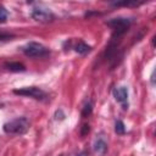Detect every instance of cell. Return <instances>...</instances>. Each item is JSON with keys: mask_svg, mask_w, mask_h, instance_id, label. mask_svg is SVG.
I'll return each instance as SVG.
<instances>
[{"mask_svg": "<svg viewBox=\"0 0 156 156\" xmlns=\"http://www.w3.org/2000/svg\"><path fill=\"white\" fill-rule=\"evenodd\" d=\"M61 156H63V155H61Z\"/></svg>", "mask_w": 156, "mask_h": 156, "instance_id": "17", "label": "cell"}, {"mask_svg": "<svg viewBox=\"0 0 156 156\" xmlns=\"http://www.w3.org/2000/svg\"><path fill=\"white\" fill-rule=\"evenodd\" d=\"M74 50H76V52L80 54V55H85V54L90 52L91 46H89L88 44H85V43H83V41H79V43L74 46Z\"/></svg>", "mask_w": 156, "mask_h": 156, "instance_id": "9", "label": "cell"}, {"mask_svg": "<svg viewBox=\"0 0 156 156\" xmlns=\"http://www.w3.org/2000/svg\"><path fill=\"white\" fill-rule=\"evenodd\" d=\"M22 51L24 52L26 56L28 57H33V58H40V57H45L50 54V51L41 44L35 43V41H30L28 44H26L22 48Z\"/></svg>", "mask_w": 156, "mask_h": 156, "instance_id": "3", "label": "cell"}, {"mask_svg": "<svg viewBox=\"0 0 156 156\" xmlns=\"http://www.w3.org/2000/svg\"><path fill=\"white\" fill-rule=\"evenodd\" d=\"M29 127H30V123L27 117H17L4 124V132L7 134L22 135L28 132Z\"/></svg>", "mask_w": 156, "mask_h": 156, "instance_id": "1", "label": "cell"}, {"mask_svg": "<svg viewBox=\"0 0 156 156\" xmlns=\"http://www.w3.org/2000/svg\"><path fill=\"white\" fill-rule=\"evenodd\" d=\"M77 156H89V154H88V151H82V152H79Z\"/></svg>", "mask_w": 156, "mask_h": 156, "instance_id": "16", "label": "cell"}, {"mask_svg": "<svg viewBox=\"0 0 156 156\" xmlns=\"http://www.w3.org/2000/svg\"><path fill=\"white\" fill-rule=\"evenodd\" d=\"M115 132L117 134H119V135L126 133V127H124V123L122 121H116V123H115Z\"/></svg>", "mask_w": 156, "mask_h": 156, "instance_id": "10", "label": "cell"}, {"mask_svg": "<svg viewBox=\"0 0 156 156\" xmlns=\"http://www.w3.org/2000/svg\"><path fill=\"white\" fill-rule=\"evenodd\" d=\"M13 94L33 98L37 100H44L46 98V93L44 90H41L40 88H37V87H26V88H21V89H15Z\"/></svg>", "mask_w": 156, "mask_h": 156, "instance_id": "4", "label": "cell"}, {"mask_svg": "<svg viewBox=\"0 0 156 156\" xmlns=\"http://www.w3.org/2000/svg\"><path fill=\"white\" fill-rule=\"evenodd\" d=\"M141 2H136V1H119V2H113L115 6H138Z\"/></svg>", "mask_w": 156, "mask_h": 156, "instance_id": "12", "label": "cell"}, {"mask_svg": "<svg viewBox=\"0 0 156 156\" xmlns=\"http://www.w3.org/2000/svg\"><path fill=\"white\" fill-rule=\"evenodd\" d=\"M89 130H90V127H89V124H83V127H82V130H80V135H82V136H85V135L89 133Z\"/></svg>", "mask_w": 156, "mask_h": 156, "instance_id": "15", "label": "cell"}, {"mask_svg": "<svg viewBox=\"0 0 156 156\" xmlns=\"http://www.w3.org/2000/svg\"><path fill=\"white\" fill-rule=\"evenodd\" d=\"M7 20V11L4 6H0V23H4Z\"/></svg>", "mask_w": 156, "mask_h": 156, "instance_id": "13", "label": "cell"}, {"mask_svg": "<svg viewBox=\"0 0 156 156\" xmlns=\"http://www.w3.org/2000/svg\"><path fill=\"white\" fill-rule=\"evenodd\" d=\"M94 151L99 156H104L106 154V151H107V144H106V141L102 138H99V139L95 140V143H94Z\"/></svg>", "mask_w": 156, "mask_h": 156, "instance_id": "7", "label": "cell"}, {"mask_svg": "<svg viewBox=\"0 0 156 156\" xmlns=\"http://www.w3.org/2000/svg\"><path fill=\"white\" fill-rule=\"evenodd\" d=\"M32 18L38 21V22H44V23H48V22H51L54 21L55 16L54 13L49 10V9H44V7H34L32 10Z\"/></svg>", "mask_w": 156, "mask_h": 156, "instance_id": "5", "label": "cell"}, {"mask_svg": "<svg viewBox=\"0 0 156 156\" xmlns=\"http://www.w3.org/2000/svg\"><path fill=\"white\" fill-rule=\"evenodd\" d=\"M106 24L113 29L112 39L116 40V39H118L119 37H122V35L128 30V28H129V26H130V20L118 17V18H112V20L107 21Z\"/></svg>", "mask_w": 156, "mask_h": 156, "instance_id": "2", "label": "cell"}, {"mask_svg": "<svg viewBox=\"0 0 156 156\" xmlns=\"http://www.w3.org/2000/svg\"><path fill=\"white\" fill-rule=\"evenodd\" d=\"M5 67L11 72H23V71H26V67L20 62H6Z\"/></svg>", "mask_w": 156, "mask_h": 156, "instance_id": "8", "label": "cell"}, {"mask_svg": "<svg viewBox=\"0 0 156 156\" xmlns=\"http://www.w3.org/2000/svg\"><path fill=\"white\" fill-rule=\"evenodd\" d=\"M13 35L12 34H10V33H5V32H1L0 30V41H2V40H7V39H11Z\"/></svg>", "mask_w": 156, "mask_h": 156, "instance_id": "14", "label": "cell"}, {"mask_svg": "<svg viewBox=\"0 0 156 156\" xmlns=\"http://www.w3.org/2000/svg\"><path fill=\"white\" fill-rule=\"evenodd\" d=\"M91 111H93V105L90 102L85 104L84 107H83V110H82V117H88L91 113Z\"/></svg>", "mask_w": 156, "mask_h": 156, "instance_id": "11", "label": "cell"}, {"mask_svg": "<svg viewBox=\"0 0 156 156\" xmlns=\"http://www.w3.org/2000/svg\"><path fill=\"white\" fill-rule=\"evenodd\" d=\"M112 94L116 99V101H118L124 110L128 108V90L126 87H118V88H115L112 90Z\"/></svg>", "mask_w": 156, "mask_h": 156, "instance_id": "6", "label": "cell"}]
</instances>
